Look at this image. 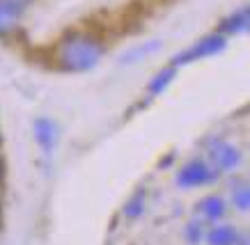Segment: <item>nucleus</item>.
<instances>
[{"instance_id":"6","label":"nucleus","mask_w":250,"mask_h":245,"mask_svg":"<svg viewBox=\"0 0 250 245\" xmlns=\"http://www.w3.org/2000/svg\"><path fill=\"white\" fill-rule=\"evenodd\" d=\"M19 5H14L12 0H0V35H7L16 28L19 23V16H21Z\"/></svg>"},{"instance_id":"2","label":"nucleus","mask_w":250,"mask_h":245,"mask_svg":"<svg viewBox=\"0 0 250 245\" xmlns=\"http://www.w3.org/2000/svg\"><path fill=\"white\" fill-rule=\"evenodd\" d=\"M223 48H225V39L223 37H207L202 41H197L193 48H188L186 53H182L174 62L177 64H186V62H193V60H202V57L218 53Z\"/></svg>"},{"instance_id":"5","label":"nucleus","mask_w":250,"mask_h":245,"mask_svg":"<svg viewBox=\"0 0 250 245\" xmlns=\"http://www.w3.org/2000/svg\"><path fill=\"white\" fill-rule=\"evenodd\" d=\"M35 138H37L39 147L44 149V153L53 151L55 142H58V129L51 119H37L35 122Z\"/></svg>"},{"instance_id":"10","label":"nucleus","mask_w":250,"mask_h":245,"mask_svg":"<svg viewBox=\"0 0 250 245\" xmlns=\"http://www.w3.org/2000/svg\"><path fill=\"white\" fill-rule=\"evenodd\" d=\"M143 207H145V195L143 192H136L133 199H131L129 204L124 207V213L129 215V218H138V215L143 213Z\"/></svg>"},{"instance_id":"9","label":"nucleus","mask_w":250,"mask_h":245,"mask_svg":"<svg viewBox=\"0 0 250 245\" xmlns=\"http://www.w3.org/2000/svg\"><path fill=\"white\" fill-rule=\"evenodd\" d=\"M246 25H248V9H241L236 16H232L228 21V25L223 28L225 32H236V30H246Z\"/></svg>"},{"instance_id":"3","label":"nucleus","mask_w":250,"mask_h":245,"mask_svg":"<svg viewBox=\"0 0 250 245\" xmlns=\"http://www.w3.org/2000/svg\"><path fill=\"white\" fill-rule=\"evenodd\" d=\"M211 179V170L207 168L202 161H190L188 165H184L179 176H177V184L182 188H193V186H202Z\"/></svg>"},{"instance_id":"14","label":"nucleus","mask_w":250,"mask_h":245,"mask_svg":"<svg viewBox=\"0 0 250 245\" xmlns=\"http://www.w3.org/2000/svg\"><path fill=\"white\" fill-rule=\"evenodd\" d=\"M12 2H14V5H19V7H25L30 0H12Z\"/></svg>"},{"instance_id":"11","label":"nucleus","mask_w":250,"mask_h":245,"mask_svg":"<svg viewBox=\"0 0 250 245\" xmlns=\"http://www.w3.org/2000/svg\"><path fill=\"white\" fill-rule=\"evenodd\" d=\"M172 76H174V69H167V71H163V74H159V76L149 83V92H152V94L161 92V90H163V87L172 80Z\"/></svg>"},{"instance_id":"1","label":"nucleus","mask_w":250,"mask_h":245,"mask_svg":"<svg viewBox=\"0 0 250 245\" xmlns=\"http://www.w3.org/2000/svg\"><path fill=\"white\" fill-rule=\"evenodd\" d=\"M101 57V46L94 39L83 35H71L58 48V60L69 71H87Z\"/></svg>"},{"instance_id":"4","label":"nucleus","mask_w":250,"mask_h":245,"mask_svg":"<svg viewBox=\"0 0 250 245\" xmlns=\"http://www.w3.org/2000/svg\"><path fill=\"white\" fill-rule=\"evenodd\" d=\"M209 153H211L213 165L220 170H229L239 163V151H236V147L228 145V142H216Z\"/></svg>"},{"instance_id":"13","label":"nucleus","mask_w":250,"mask_h":245,"mask_svg":"<svg viewBox=\"0 0 250 245\" xmlns=\"http://www.w3.org/2000/svg\"><path fill=\"white\" fill-rule=\"evenodd\" d=\"M186 234H188V241L193 245L197 243V241H200V234H202V231H200V225H195V222H190L188 225V229H186Z\"/></svg>"},{"instance_id":"8","label":"nucleus","mask_w":250,"mask_h":245,"mask_svg":"<svg viewBox=\"0 0 250 245\" xmlns=\"http://www.w3.org/2000/svg\"><path fill=\"white\" fill-rule=\"evenodd\" d=\"M200 213L205 215V218H209V220H218V218H223V213H225V202L220 197H216V195H211V197H205L202 202H200Z\"/></svg>"},{"instance_id":"12","label":"nucleus","mask_w":250,"mask_h":245,"mask_svg":"<svg viewBox=\"0 0 250 245\" xmlns=\"http://www.w3.org/2000/svg\"><path fill=\"white\" fill-rule=\"evenodd\" d=\"M234 207L239 208V211H248L250 207V192L246 186H241V188H236L234 190Z\"/></svg>"},{"instance_id":"7","label":"nucleus","mask_w":250,"mask_h":245,"mask_svg":"<svg viewBox=\"0 0 250 245\" xmlns=\"http://www.w3.org/2000/svg\"><path fill=\"white\" fill-rule=\"evenodd\" d=\"M207 241H209V245H234L236 231H234V227H229V225H218V227H213V229L209 231Z\"/></svg>"}]
</instances>
